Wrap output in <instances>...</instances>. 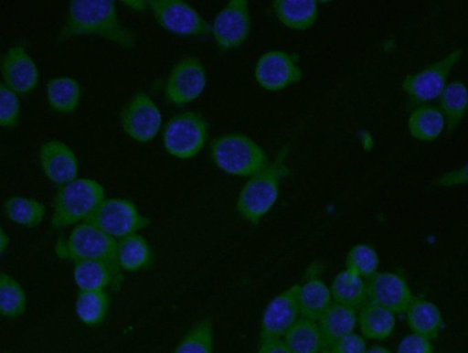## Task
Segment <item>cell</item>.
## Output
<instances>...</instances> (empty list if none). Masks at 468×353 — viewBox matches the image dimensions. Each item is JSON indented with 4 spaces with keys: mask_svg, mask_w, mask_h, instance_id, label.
<instances>
[{
    "mask_svg": "<svg viewBox=\"0 0 468 353\" xmlns=\"http://www.w3.org/2000/svg\"><path fill=\"white\" fill-rule=\"evenodd\" d=\"M120 121L128 136L137 142L147 143L158 134L162 125V114L147 93L138 91L122 108Z\"/></svg>",
    "mask_w": 468,
    "mask_h": 353,
    "instance_id": "cell-12",
    "label": "cell"
},
{
    "mask_svg": "<svg viewBox=\"0 0 468 353\" xmlns=\"http://www.w3.org/2000/svg\"><path fill=\"white\" fill-rule=\"evenodd\" d=\"M110 309L106 291H79L75 300V313L79 320L88 326L101 324Z\"/></svg>",
    "mask_w": 468,
    "mask_h": 353,
    "instance_id": "cell-31",
    "label": "cell"
},
{
    "mask_svg": "<svg viewBox=\"0 0 468 353\" xmlns=\"http://www.w3.org/2000/svg\"><path fill=\"white\" fill-rule=\"evenodd\" d=\"M97 36L131 49L136 45L135 34L120 20L112 0H73L57 37L59 43L79 36Z\"/></svg>",
    "mask_w": 468,
    "mask_h": 353,
    "instance_id": "cell-1",
    "label": "cell"
},
{
    "mask_svg": "<svg viewBox=\"0 0 468 353\" xmlns=\"http://www.w3.org/2000/svg\"><path fill=\"white\" fill-rule=\"evenodd\" d=\"M365 353H392L388 348L380 345H375L367 348Z\"/></svg>",
    "mask_w": 468,
    "mask_h": 353,
    "instance_id": "cell-42",
    "label": "cell"
},
{
    "mask_svg": "<svg viewBox=\"0 0 468 353\" xmlns=\"http://www.w3.org/2000/svg\"><path fill=\"white\" fill-rule=\"evenodd\" d=\"M291 353H322L323 338L316 324L300 317L282 337Z\"/></svg>",
    "mask_w": 468,
    "mask_h": 353,
    "instance_id": "cell-26",
    "label": "cell"
},
{
    "mask_svg": "<svg viewBox=\"0 0 468 353\" xmlns=\"http://www.w3.org/2000/svg\"><path fill=\"white\" fill-rule=\"evenodd\" d=\"M1 72L5 84L16 94H27L37 85V66L28 52L19 45L9 48L5 53Z\"/></svg>",
    "mask_w": 468,
    "mask_h": 353,
    "instance_id": "cell-16",
    "label": "cell"
},
{
    "mask_svg": "<svg viewBox=\"0 0 468 353\" xmlns=\"http://www.w3.org/2000/svg\"><path fill=\"white\" fill-rule=\"evenodd\" d=\"M357 314V324L365 338L384 340L393 332L396 315L388 309L367 301Z\"/></svg>",
    "mask_w": 468,
    "mask_h": 353,
    "instance_id": "cell-20",
    "label": "cell"
},
{
    "mask_svg": "<svg viewBox=\"0 0 468 353\" xmlns=\"http://www.w3.org/2000/svg\"><path fill=\"white\" fill-rule=\"evenodd\" d=\"M72 276L79 291H105L108 287L118 289L111 268L97 261L73 262Z\"/></svg>",
    "mask_w": 468,
    "mask_h": 353,
    "instance_id": "cell-23",
    "label": "cell"
},
{
    "mask_svg": "<svg viewBox=\"0 0 468 353\" xmlns=\"http://www.w3.org/2000/svg\"><path fill=\"white\" fill-rule=\"evenodd\" d=\"M152 250L144 237L133 233L117 240V262L122 271L134 273L146 268Z\"/></svg>",
    "mask_w": 468,
    "mask_h": 353,
    "instance_id": "cell-24",
    "label": "cell"
},
{
    "mask_svg": "<svg viewBox=\"0 0 468 353\" xmlns=\"http://www.w3.org/2000/svg\"><path fill=\"white\" fill-rule=\"evenodd\" d=\"M147 3L157 24L174 35L194 37L210 34V24L183 0H149Z\"/></svg>",
    "mask_w": 468,
    "mask_h": 353,
    "instance_id": "cell-8",
    "label": "cell"
},
{
    "mask_svg": "<svg viewBox=\"0 0 468 353\" xmlns=\"http://www.w3.org/2000/svg\"><path fill=\"white\" fill-rule=\"evenodd\" d=\"M38 158L44 175L58 187L78 177V158L73 150L61 141L44 143L39 148Z\"/></svg>",
    "mask_w": 468,
    "mask_h": 353,
    "instance_id": "cell-17",
    "label": "cell"
},
{
    "mask_svg": "<svg viewBox=\"0 0 468 353\" xmlns=\"http://www.w3.org/2000/svg\"><path fill=\"white\" fill-rule=\"evenodd\" d=\"M324 348L354 332L357 324L356 309L332 302L316 320ZM323 351V350H322Z\"/></svg>",
    "mask_w": 468,
    "mask_h": 353,
    "instance_id": "cell-19",
    "label": "cell"
},
{
    "mask_svg": "<svg viewBox=\"0 0 468 353\" xmlns=\"http://www.w3.org/2000/svg\"><path fill=\"white\" fill-rule=\"evenodd\" d=\"M297 300L300 316L316 321L333 302L329 286L319 278L298 284Z\"/></svg>",
    "mask_w": 468,
    "mask_h": 353,
    "instance_id": "cell-22",
    "label": "cell"
},
{
    "mask_svg": "<svg viewBox=\"0 0 468 353\" xmlns=\"http://www.w3.org/2000/svg\"><path fill=\"white\" fill-rule=\"evenodd\" d=\"M19 115L20 101L17 94L0 82V128L15 127Z\"/></svg>",
    "mask_w": 468,
    "mask_h": 353,
    "instance_id": "cell-35",
    "label": "cell"
},
{
    "mask_svg": "<svg viewBox=\"0 0 468 353\" xmlns=\"http://www.w3.org/2000/svg\"><path fill=\"white\" fill-rule=\"evenodd\" d=\"M440 111L448 133L453 132L463 119L467 109V90L459 80L446 84L440 94Z\"/></svg>",
    "mask_w": 468,
    "mask_h": 353,
    "instance_id": "cell-29",
    "label": "cell"
},
{
    "mask_svg": "<svg viewBox=\"0 0 468 353\" xmlns=\"http://www.w3.org/2000/svg\"><path fill=\"white\" fill-rule=\"evenodd\" d=\"M105 198V189L97 180L87 177L59 186L53 202L50 224L61 230L86 221Z\"/></svg>",
    "mask_w": 468,
    "mask_h": 353,
    "instance_id": "cell-4",
    "label": "cell"
},
{
    "mask_svg": "<svg viewBox=\"0 0 468 353\" xmlns=\"http://www.w3.org/2000/svg\"><path fill=\"white\" fill-rule=\"evenodd\" d=\"M299 56L282 50H271L258 59L254 75L259 85L270 91H281L299 82L303 71L298 65Z\"/></svg>",
    "mask_w": 468,
    "mask_h": 353,
    "instance_id": "cell-13",
    "label": "cell"
},
{
    "mask_svg": "<svg viewBox=\"0 0 468 353\" xmlns=\"http://www.w3.org/2000/svg\"><path fill=\"white\" fill-rule=\"evenodd\" d=\"M329 288L333 302L357 309L367 301V282L346 269L335 276Z\"/></svg>",
    "mask_w": 468,
    "mask_h": 353,
    "instance_id": "cell-25",
    "label": "cell"
},
{
    "mask_svg": "<svg viewBox=\"0 0 468 353\" xmlns=\"http://www.w3.org/2000/svg\"><path fill=\"white\" fill-rule=\"evenodd\" d=\"M251 18L247 0H230L217 14L210 25V34L222 51L239 48L248 39Z\"/></svg>",
    "mask_w": 468,
    "mask_h": 353,
    "instance_id": "cell-10",
    "label": "cell"
},
{
    "mask_svg": "<svg viewBox=\"0 0 468 353\" xmlns=\"http://www.w3.org/2000/svg\"><path fill=\"white\" fill-rule=\"evenodd\" d=\"M27 295L22 284L12 275L0 274V316L15 319L24 315Z\"/></svg>",
    "mask_w": 468,
    "mask_h": 353,
    "instance_id": "cell-32",
    "label": "cell"
},
{
    "mask_svg": "<svg viewBox=\"0 0 468 353\" xmlns=\"http://www.w3.org/2000/svg\"><path fill=\"white\" fill-rule=\"evenodd\" d=\"M367 300L395 315L404 313L412 295L407 281L392 272H377L367 282Z\"/></svg>",
    "mask_w": 468,
    "mask_h": 353,
    "instance_id": "cell-15",
    "label": "cell"
},
{
    "mask_svg": "<svg viewBox=\"0 0 468 353\" xmlns=\"http://www.w3.org/2000/svg\"><path fill=\"white\" fill-rule=\"evenodd\" d=\"M404 313L411 333L430 340L436 338L443 326L440 308L428 299L413 297Z\"/></svg>",
    "mask_w": 468,
    "mask_h": 353,
    "instance_id": "cell-18",
    "label": "cell"
},
{
    "mask_svg": "<svg viewBox=\"0 0 468 353\" xmlns=\"http://www.w3.org/2000/svg\"><path fill=\"white\" fill-rule=\"evenodd\" d=\"M86 221L116 241L138 233L151 223L133 201L122 198H105Z\"/></svg>",
    "mask_w": 468,
    "mask_h": 353,
    "instance_id": "cell-7",
    "label": "cell"
},
{
    "mask_svg": "<svg viewBox=\"0 0 468 353\" xmlns=\"http://www.w3.org/2000/svg\"><path fill=\"white\" fill-rule=\"evenodd\" d=\"M207 85V71L199 59L186 56L172 68L165 84L167 100L182 106L197 100Z\"/></svg>",
    "mask_w": 468,
    "mask_h": 353,
    "instance_id": "cell-11",
    "label": "cell"
},
{
    "mask_svg": "<svg viewBox=\"0 0 468 353\" xmlns=\"http://www.w3.org/2000/svg\"><path fill=\"white\" fill-rule=\"evenodd\" d=\"M9 245V237L3 227L0 225V254H2Z\"/></svg>",
    "mask_w": 468,
    "mask_h": 353,
    "instance_id": "cell-41",
    "label": "cell"
},
{
    "mask_svg": "<svg viewBox=\"0 0 468 353\" xmlns=\"http://www.w3.org/2000/svg\"><path fill=\"white\" fill-rule=\"evenodd\" d=\"M379 258L377 251L370 245L359 243L347 252L346 269L355 274L368 279L378 272Z\"/></svg>",
    "mask_w": 468,
    "mask_h": 353,
    "instance_id": "cell-34",
    "label": "cell"
},
{
    "mask_svg": "<svg viewBox=\"0 0 468 353\" xmlns=\"http://www.w3.org/2000/svg\"><path fill=\"white\" fill-rule=\"evenodd\" d=\"M257 353H291L282 337L259 341Z\"/></svg>",
    "mask_w": 468,
    "mask_h": 353,
    "instance_id": "cell-39",
    "label": "cell"
},
{
    "mask_svg": "<svg viewBox=\"0 0 468 353\" xmlns=\"http://www.w3.org/2000/svg\"><path fill=\"white\" fill-rule=\"evenodd\" d=\"M210 155L218 168L236 176H251L270 164L261 146L250 137L239 133L226 134L213 139Z\"/></svg>",
    "mask_w": 468,
    "mask_h": 353,
    "instance_id": "cell-5",
    "label": "cell"
},
{
    "mask_svg": "<svg viewBox=\"0 0 468 353\" xmlns=\"http://www.w3.org/2000/svg\"><path fill=\"white\" fill-rule=\"evenodd\" d=\"M48 102L58 113L74 112L80 102L81 90L79 82L68 76L50 79L46 85Z\"/></svg>",
    "mask_w": 468,
    "mask_h": 353,
    "instance_id": "cell-27",
    "label": "cell"
},
{
    "mask_svg": "<svg viewBox=\"0 0 468 353\" xmlns=\"http://www.w3.org/2000/svg\"><path fill=\"white\" fill-rule=\"evenodd\" d=\"M54 252L59 259L72 262H103L112 271L118 288L122 283V270L117 262V241L90 222L73 226L67 237L57 241Z\"/></svg>",
    "mask_w": 468,
    "mask_h": 353,
    "instance_id": "cell-3",
    "label": "cell"
},
{
    "mask_svg": "<svg viewBox=\"0 0 468 353\" xmlns=\"http://www.w3.org/2000/svg\"><path fill=\"white\" fill-rule=\"evenodd\" d=\"M208 135V123L197 112L176 114L163 131V144L166 152L178 159L195 157L204 147Z\"/></svg>",
    "mask_w": 468,
    "mask_h": 353,
    "instance_id": "cell-6",
    "label": "cell"
},
{
    "mask_svg": "<svg viewBox=\"0 0 468 353\" xmlns=\"http://www.w3.org/2000/svg\"><path fill=\"white\" fill-rule=\"evenodd\" d=\"M298 284H294L274 296L265 306L260 326V340L280 338L301 317Z\"/></svg>",
    "mask_w": 468,
    "mask_h": 353,
    "instance_id": "cell-14",
    "label": "cell"
},
{
    "mask_svg": "<svg viewBox=\"0 0 468 353\" xmlns=\"http://www.w3.org/2000/svg\"><path fill=\"white\" fill-rule=\"evenodd\" d=\"M463 57V49L457 48L446 57L423 70L409 74L402 81V89L415 103H424L439 97L446 86L453 67Z\"/></svg>",
    "mask_w": 468,
    "mask_h": 353,
    "instance_id": "cell-9",
    "label": "cell"
},
{
    "mask_svg": "<svg viewBox=\"0 0 468 353\" xmlns=\"http://www.w3.org/2000/svg\"><path fill=\"white\" fill-rule=\"evenodd\" d=\"M467 182V165L441 175L436 180L435 185L439 187H452L463 185Z\"/></svg>",
    "mask_w": 468,
    "mask_h": 353,
    "instance_id": "cell-38",
    "label": "cell"
},
{
    "mask_svg": "<svg viewBox=\"0 0 468 353\" xmlns=\"http://www.w3.org/2000/svg\"><path fill=\"white\" fill-rule=\"evenodd\" d=\"M366 338L357 333H349L324 348L322 353H365Z\"/></svg>",
    "mask_w": 468,
    "mask_h": 353,
    "instance_id": "cell-36",
    "label": "cell"
},
{
    "mask_svg": "<svg viewBox=\"0 0 468 353\" xmlns=\"http://www.w3.org/2000/svg\"><path fill=\"white\" fill-rule=\"evenodd\" d=\"M272 8L282 24L296 30L310 28L318 16L317 3L313 0H275Z\"/></svg>",
    "mask_w": 468,
    "mask_h": 353,
    "instance_id": "cell-21",
    "label": "cell"
},
{
    "mask_svg": "<svg viewBox=\"0 0 468 353\" xmlns=\"http://www.w3.org/2000/svg\"><path fill=\"white\" fill-rule=\"evenodd\" d=\"M123 5L130 8L134 12H145L148 10V3L145 0H122L121 1Z\"/></svg>",
    "mask_w": 468,
    "mask_h": 353,
    "instance_id": "cell-40",
    "label": "cell"
},
{
    "mask_svg": "<svg viewBox=\"0 0 468 353\" xmlns=\"http://www.w3.org/2000/svg\"><path fill=\"white\" fill-rule=\"evenodd\" d=\"M287 154L288 147L284 146L273 162L250 176L240 189L235 207L240 218L248 223L257 225L274 206L281 181L289 174L285 164Z\"/></svg>",
    "mask_w": 468,
    "mask_h": 353,
    "instance_id": "cell-2",
    "label": "cell"
},
{
    "mask_svg": "<svg viewBox=\"0 0 468 353\" xmlns=\"http://www.w3.org/2000/svg\"><path fill=\"white\" fill-rule=\"evenodd\" d=\"M214 326L209 318L197 322L171 353H213Z\"/></svg>",
    "mask_w": 468,
    "mask_h": 353,
    "instance_id": "cell-33",
    "label": "cell"
},
{
    "mask_svg": "<svg viewBox=\"0 0 468 353\" xmlns=\"http://www.w3.org/2000/svg\"><path fill=\"white\" fill-rule=\"evenodd\" d=\"M432 349L430 339L410 333L400 340L396 353H432Z\"/></svg>",
    "mask_w": 468,
    "mask_h": 353,
    "instance_id": "cell-37",
    "label": "cell"
},
{
    "mask_svg": "<svg viewBox=\"0 0 468 353\" xmlns=\"http://www.w3.org/2000/svg\"><path fill=\"white\" fill-rule=\"evenodd\" d=\"M3 209L10 221L29 229L39 226L47 213L46 206L41 201L23 196L7 198Z\"/></svg>",
    "mask_w": 468,
    "mask_h": 353,
    "instance_id": "cell-28",
    "label": "cell"
},
{
    "mask_svg": "<svg viewBox=\"0 0 468 353\" xmlns=\"http://www.w3.org/2000/svg\"><path fill=\"white\" fill-rule=\"evenodd\" d=\"M0 274H1V272H0Z\"/></svg>",
    "mask_w": 468,
    "mask_h": 353,
    "instance_id": "cell-43",
    "label": "cell"
},
{
    "mask_svg": "<svg viewBox=\"0 0 468 353\" xmlns=\"http://www.w3.org/2000/svg\"><path fill=\"white\" fill-rule=\"evenodd\" d=\"M444 126V119L440 109L429 104L417 107L408 121L410 134L420 141H433L439 137Z\"/></svg>",
    "mask_w": 468,
    "mask_h": 353,
    "instance_id": "cell-30",
    "label": "cell"
}]
</instances>
